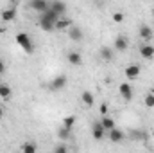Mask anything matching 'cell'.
<instances>
[{
  "instance_id": "obj_19",
  "label": "cell",
  "mask_w": 154,
  "mask_h": 153,
  "mask_svg": "<svg viewBox=\"0 0 154 153\" xmlns=\"http://www.w3.org/2000/svg\"><path fill=\"white\" fill-rule=\"evenodd\" d=\"M11 97H13V90H11V86L0 83V99L7 101V99H11Z\"/></svg>"
},
{
  "instance_id": "obj_27",
  "label": "cell",
  "mask_w": 154,
  "mask_h": 153,
  "mask_svg": "<svg viewBox=\"0 0 154 153\" xmlns=\"http://www.w3.org/2000/svg\"><path fill=\"white\" fill-rule=\"evenodd\" d=\"M54 151H56V153H66V151H68V148H66V144H63V142H61V144H57V146L54 148Z\"/></svg>"
},
{
  "instance_id": "obj_25",
  "label": "cell",
  "mask_w": 154,
  "mask_h": 153,
  "mask_svg": "<svg viewBox=\"0 0 154 153\" xmlns=\"http://www.w3.org/2000/svg\"><path fill=\"white\" fill-rule=\"evenodd\" d=\"M131 135H133V139H136V141H143V139L147 137V135H145V132H133Z\"/></svg>"
},
{
  "instance_id": "obj_23",
  "label": "cell",
  "mask_w": 154,
  "mask_h": 153,
  "mask_svg": "<svg viewBox=\"0 0 154 153\" xmlns=\"http://www.w3.org/2000/svg\"><path fill=\"white\" fill-rule=\"evenodd\" d=\"M23 153H36L38 151V146L34 144V142H25V144H22V148H20Z\"/></svg>"
},
{
  "instance_id": "obj_29",
  "label": "cell",
  "mask_w": 154,
  "mask_h": 153,
  "mask_svg": "<svg viewBox=\"0 0 154 153\" xmlns=\"http://www.w3.org/2000/svg\"><path fill=\"white\" fill-rule=\"evenodd\" d=\"M5 70H7V67H5V63H4V60L0 58V76H2V74H5Z\"/></svg>"
},
{
  "instance_id": "obj_9",
  "label": "cell",
  "mask_w": 154,
  "mask_h": 153,
  "mask_svg": "<svg viewBox=\"0 0 154 153\" xmlns=\"http://www.w3.org/2000/svg\"><path fill=\"white\" fill-rule=\"evenodd\" d=\"M138 34H140V40L142 41H145V43H149L151 40H152V36H154V31L147 25V24H143L142 27H140V31H138Z\"/></svg>"
},
{
  "instance_id": "obj_18",
  "label": "cell",
  "mask_w": 154,
  "mask_h": 153,
  "mask_svg": "<svg viewBox=\"0 0 154 153\" xmlns=\"http://www.w3.org/2000/svg\"><path fill=\"white\" fill-rule=\"evenodd\" d=\"M81 101H82L86 106H93V105H95V97H93V94H91L90 90H84V92L81 94Z\"/></svg>"
},
{
  "instance_id": "obj_12",
  "label": "cell",
  "mask_w": 154,
  "mask_h": 153,
  "mask_svg": "<svg viewBox=\"0 0 154 153\" xmlns=\"http://www.w3.org/2000/svg\"><path fill=\"white\" fill-rule=\"evenodd\" d=\"M48 9H52L54 13H57L59 16H63L65 13H66V4L63 2V0H52L50 2V7Z\"/></svg>"
},
{
  "instance_id": "obj_6",
  "label": "cell",
  "mask_w": 154,
  "mask_h": 153,
  "mask_svg": "<svg viewBox=\"0 0 154 153\" xmlns=\"http://www.w3.org/2000/svg\"><path fill=\"white\" fill-rule=\"evenodd\" d=\"M66 86V76H63V74H59V76L52 77V81L48 83V88L50 90H54V92H57V90H63Z\"/></svg>"
},
{
  "instance_id": "obj_14",
  "label": "cell",
  "mask_w": 154,
  "mask_h": 153,
  "mask_svg": "<svg viewBox=\"0 0 154 153\" xmlns=\"http://www.w3.org/2000/svg\"><path fill=\"white\" fill-rule=\"evenodd\" d=\"M66 60H68V63L74 65V67H81V65H82V56H81V52H77V50H70L68 56H66Z\"/></svg>"
},
{
  "instance_id": "obj_24",
  "label": "cell",
  "mask_w": 154,
  "mask_h": 153,
  "mask_svg": "<svg viewBox=\"0 0 154 153\" xmlns=\"http://www.w3.org/2000/svg\"><path fill=\"white\" fill-rule=\"evenodd\" d=\"M70 132H72V130H68V128H65V126L61 124V128L57 130V137H59L61 141H66V139L70 137Z\"/></svg>"
},
{
  "instance_id": "obj_15",
  "label": "cell",
  "mask_w": 154,
  "mask_h": 153,
  "mask_svg": "<svg viewBox=\"0 0 154 153\" xmlns=\"http://www.w3.org/2000/svg\"><path fill=\"white\" fill-rule=\"evenodd\" d=\"M99 54H100V60L102 61H113V58H115V49H111V47H102L100 50H99Z\"/></svg>"
},
{
  "instance_id": "obj_16",
  "label": "cell",
  "mask_w": 154,
  "mask_h": 153,
  "mask_svg": "<svg viewBox=\"0 0 154 153\" xmlns=\"http://www.w3.org/2000/svg\"><path fill=\"white\" fill-rule=\"evenodd\" d=\"M74 25V22L70 18H65V16H59V20L56 22V31H68V27Z\"/></svg>"
},
{
  "instance_id": "obj_26",
  "label": "cell",
  "mask_w": 154,
  "mask_h": 153,
  "mask_svg": "<svg viewBox=\"0 0 154 153\" xmlns=\"http://www.w3.org/2000/svg\"><path fill=\"white\" fill-rule=\"evenodd\" d=\"M113 22H115V24H122V22H124V15H122L120 11L113 13Z\"/></svg>"
},
{
  "instance_id": "obj_1",
  "label": "cell",
  "mask_w": 154,
  "mask_h": 153,
  "mask_svg": "<svg viewBox=\"0 0 154 153\" xmlns=\"http://www.w3.org/2000/svg\"><path fill=\"white\" fill-rule=\"evenodd\" d=\"M59 20V15L57 13H54L52 9H47L45 13H41L39 15V27L43 29V31H54L56 29V22Z\"/></svg>"
},
{
  "instance_id": "obj_2",
  "label": "cell",
  "mask_w": 154,
  "mask_h": 153,
  "mask_svg": "<svg viewBox=\"0 0 154 153\" xmlns=\"http://www.w3.org/2000/svg\"><path fill=\"white\" fill-rule=\"evenodd\" d=\"M14 40H16V43H18L27 54L32 52V40H31V36H29L27 33H18V34L14 36Z\"/></svg>"
},
{
  "instance_id": "obj_13",
  "label": "cell",
  "mask_w": 154,
  "mask_h": 153,
  "mask_svg": "<svg viewBox=\"0 0 154 153\" xmlns=\"http://www.w3.org/2000/svg\"><path fill=\"white\" fill-rule=\"evenodd\" d=\"M140 56H142L143 60H152L154 58V45L143 41V45L140 47Z\"/></svg>"
},
{
  "instance_id": "obj_20",
  "label": "cell",
  "mask_w": 154,
  "mask_h": 153,
  "mask_svg": "<svg viewBox=\"0 0 154 153\" xmlns=\"http://www.w3.org/2000/svg\"><path fill=\"white\" fill-rule=\"evenodd\" d=\"M100 122H102V126H104V130H106V132L116 126L115 119H111V117H108V115H102V121H100Z\"/></svg>"
},
{
  "instance_id": "obj_32",
  "label": "cell",
  "mask_w": 154,
  "mask_h": 153,
  "mask_svg": "<svg viewBox=\"0 0 154 153\" xmlns=\"http://www.w3.org/2000/svg\"><path fill=\"white\" fill-rule=\"evenodd\" d=\"M152 16H154V9H152Z\"/></svg>"
},
{
  "instance_id": "obj_4",
  "label": "cell",
  "mask_w": 154,
  "mask_h": 153,
  "mask_svg": "<svg viewBox=\"0 0 154 153\" xmlns=\"http://www.w3.org/2000/svg\"><path fill=\"white\" fill-rule=\"evenodd\" d=\"M50 7V2L48 0H29V9L36 11V13H45L47 9Z\"/></svg>"
},
{
  "instance_id": "obj_8",
  "label": "cell",
  "mask_w": 154,
  "mask_h": 153,
  "mask_svg": "<svg viewBox=\"0 0 154 153\" xmlns=\"http://www.w3.org/2000/svg\"><path fill=\"white\" fill-rule=\"evenodd\" d=\"M91 137H93L95 141H102V139L106 137V130H104L102 122H93V124H91Z\"/></svg>"
},
{
  "instance_id": "obj_22",
  "label": "cell",
  "mask_w": 154,
  "mask_h": 153,
  "mask_svg": "<svg viewBox=\"0 0 154 153\" xmlns=\"http://www.w3.org/2000/svg\"><path fill=\"white\" fill-rule=\"evenodd\" d=\"M75 115H66V117H63V126L65 128H68V130H72L74 128V124H75Z\"/></svg>"
},
{
  "instance_id": "obj_11",
  "label": "cell",
  "mask_w": 154,
  "mask_h": 153,
  "mask_svg": "<svg viewBox=\"0 0 154 153\" xmlns=\"http://www.w3.org/2000/svg\"><path fill=\"white\" fill-rule=\"evenodd\" d=\"M68 38L72 40V41H81V40L84 38V33H82L81 27H77V25H70V27H68Z\"/></svg>"
},
{
  "instance_id": "obj_28",
  "label": "cell",
  "mask_w": 154,
  "mask_h": 153,
  "mask_svg": "<svg viewBox=\"0 0 154 153\" xmlns=\"http://www.w3.org/2000/svg\"><path fill=\"white\" fill-rule=\"evenodd\" d=\"M108 110H109V108H108V105H106V103H102V105H100V108H99L100 115H108Z\"/></svg>"
},
{
  "instance_id": "obj_10",
  "label": "cell",
  "mask_w": 154,
  "mask_h": 153,
  "mask_svg": "<svg viewBox=\"0 0 154 153\" xmlns=\"http://www.w3.org/2000/svg\"><path fill=\"white\" fill-rule=\"evenodd\" d=\"M113 49H115L116 52H124V50H127V49H129V40L125 38V36H116L115 43H113Z\"/></svg>"
},
{
  "instance_id": "obj_30",
  "label": "cell",
  "mask_w": 154,
  "mask_h": 153,
  "mask_svg": "<svg viewBox=\"0 0 154 153\" xmlns=\"http://www.w3.org/2000/svg\"><path fill=\"white\" fill-rule=\"evenodd\" d=\"M2 117H4V108L0 106V119H2Z\"/></svg>"
},
{
  "instance_id": "obj_7",
  "label": "cell",
  "mask_w": 154,
  "mask_h": 153,
  "mask_svg": "<svg viewBox=\"0 0 154 153\" xmlns=\"http://www.w3.org/2000/svg\"><path fill=\"white\" fill-rule=\"evenodd\" d=\"M108 139L113 142V144H118V142H122L124 139H125V133L120 130V128H111V130H108Z\"/></svg>"
},
{
  "instance_id": "obj_33",
  "label": "cell",
  "mask_w": 154,
  "mask_h": 153,
  "mask_svg": "<svg viewBox=\"0 0 154 153\" xmlns=\"http://www.w3.org/2000/svg\"><path fill=\"white\" fill-rule=\"evenodd\" d=\"M152 137H154V130H152Z\"/></svg>"
},
{
  "instance_id": "obj_31",
  "label": "cell",
  "mask_w": 154,
  "mask_h": 153,
  "mask_svg": "<svg viewBox=\"0 0 154 153\" xmlns=\"http://www.w3.org/2000/svg\"><path fill=\"white\" fill-rule=\"evenodd\" d=\"M9 2H13V4H16V2H20V0H9Z\"/></svg>"
},
{
  "instance_id": "obj_21",
  "label": "cell",
  "mask_w": 154,
  "mask_h": 153,
  "mask_svg": "<svg viewBox=\"0 0 154 153\" xmlns=\"http://www.w3.org/2000/svg\"><path fill=\"white\" fill-rule=\"evenodd\" d=\"M143 105H145L147 108H154V90H151V92L145 94V97H143Z\"/></svg>"
},
{
  "instance_id": "obj_17",
  "label": "cell",
  "mask_w": 154,
  "mask_h": 153,
  "mask_svg": "<svg viewBox=\"0 0 154 153\" xmlns=\"http://www.w3.org/2000/svg\"><path fill=\"white\" fill-rule=\"evenodd\" d=\"M0 18H2L4 22H13V20L16 18V7H7V9H4L2 15H0Z\"/></svg>"
},
{
  "instance_id": "obj_3",
  "label": "cell",
  "mask_w": 154,
  "mask_h": 153,
  "mask_svg": "<svg viewBox=\"0 0 154 153\" xmlns=\"http://www.w3.org/2000/svg\"><path fill=\"white\" fill-rule=\"evenodd\" d=\"M140 72H142V69H140V65H136V63H131V65H127V67L124 69V76L127 77L129 81L138 79V77H140Z\"/></svg>"
},
{
  "instance_id": "obj_5",
  "label": "cell",
  "mask_w": 154,
  "mask_h": 153,
  "mask_svg": "<svg viewBox=\"0 0 154 153\" xmlns=\"http://www.w3.org/2000/svg\"><path fill=\"white\" fill-rule=\"evenodd\" d=\"M118 94L122 96L124 101H131L133 96H134V90H133V86L125 81V83H120V86H118Z\"/></svg>"
}]
</instances>
